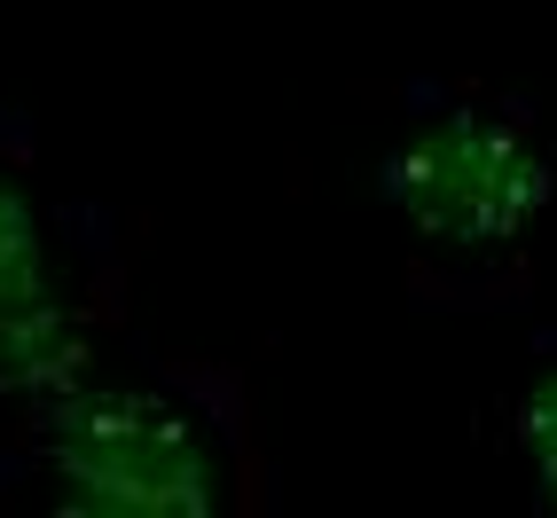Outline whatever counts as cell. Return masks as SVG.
<instances>
[{
  "label": "cell",
  "mask_w": 557,
  "mask_h": 518,
  "mask_svg": "<svg viewBox=\"0 0 557 518\" xmlns=\"http://www.w3.org/2000/svg\"><path fill=\"white\" fill-rule=\"evenodd\" d=\"M0 488L79 518H220L244 510L251 448L236 385L181 361L102 354L87 378L0 424Z\"/></svg>",
  "instance_id": "obj_1"
},
{
  "label": "cell",
  "mask_w": 557,
  "mask_h": 518,
  "mask_svg": "<svg viewBox=\"0 0 557 518\" xmlns=\"http://www.w3.org/2000/svg\"><path fill=\"white\" fill-rule=\"evenodd\" d=\"M110 330L119 251L102 236V212L55 197L32 126L0 110V424L87 378L110 354Z\"/></svg>",
  "instance_id": "obj_2"
},
{
  "label": "cell",
  "mask_w": 557,
  "mask_h": 518,
  "mask_svg": "<svg viewBox=\"0 0 557 518\" xmlns=\"http://www.w3.org/2000/svg\"><path fill=\"white\" fill-rule=\"evenodd\" d=\"M377 189L424 251L456 268H495L534 244L557 205V141L527 102L456 87L400 126Z\"/></svg>",
  "instance_id": "obj_3"
},
{
  "label": "cell",
  "mask_w": 557,
  "mask_h": 518,
  "mask_svg": "<svg viewBox=\"0 0 557 518\" xmlns=\"http://www.w3.org/2000/svg\"><path fill=\"white\" fill-rule=\"evenodd\" d=\"M503 440H510L518 471L534 479V495L557 510V361L527 369V385H518L510 409H503Z\"/></svg>",
  "instance_id": "obj_4"
}]
</instances>
